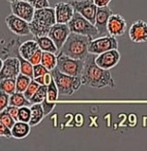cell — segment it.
I'll return each instance as SVG.
<instances>
[{"label":"cell","mask_w":147,"mask_h":151,"mask_svg":"<svg viewBox=\"0 0 147 151\" xmlns=\"http://www.w3.org/2000/svg\"><path fill=\"white\" fill-rule=\"evenodd\" d=\"M31 108L28 106H23L19 109V121L29 123L31 120Z\"/></svg>","instance_id":"obj_30"},{"label":"cell","mask_w":147,"mask_h":151,"mask_svg":"<svg viewBox=\"0 0 147 151\" xmlns=\"http://www.w3.org/2000/svg\"><path fill=\"white\" fill-rule=\"evenodd\" d=\"M47 85H40L38 90L36 91V93L32 96V98L30 99V102L33 104H42V102L45 100L47 97Z\"/></svg>","instance_id":"obj_28"},{"label":"cell","mask_w":147,"mask_h":151,"mask_svg":"<svg viewBox=\"0 0 147 151\" xmlns=\"http://www.w3.org/2000/svg\"><path fill=\"white\" fill-rule=\"evenodd\" d=\"M55 16L56 22L58 23H68L73 19L75 9L69 2H58L55 4Z\"/></svg>","instance_id":"obj_16"},{"label":"cell","mask_w":147,"mask_h":151,"mask_svg":"<svg viewBox=\"0 0 147 151\" xmlns=\"http://www.w3.org/2000/svg\"><path fill=\"white\" fill-rule=\"evenodd\" d=\"M97 7H107L111 2V0H93Z\"/></svg>","instance_id":"obj_40"},{"label":"cell","mask_w":147,"mask_h":151,"mask_svg":"<svg viewBox=\"0 0 147 151\" xmlns=\"http://www.w3.org/2000/svg\"><path fill=\"white\" fill-rule=\"evenodd\" d=\"M33 78H31L30 77L26 75H23L20 73L18 77L16 78V91L18 92H24L27 87H28V85L30 84V82Z\"/></svg>","instance_id":"obj_27"},{"label":"cell","mask_w":147,"mask_h":151,"mask_svg":"<svg viewBox=\"0 0 147 151\" xmlns=\"http://www.w3.org/2000/svg\"><path fill=\"white\" fill-rule=\"evenodd\" d=\"M40 83H38L35 80L31 81V82H30V84L28 85V87H27L26 90L23 92V94L25 95V97L28 99V100H30V99L32 98V96L36 93V91L38 90V88L40 87Z\"/></svg>","instance_id":"obj_32"},{"label":"cell","mask_w":147,"mask_h":151,"mask_svg":"<svg viewBox=\"0 0 147 151\" xmlns=\"http://www.w3.org/2000/svg\"><path fill=\"white\" fill-rule=\"evenodd\" d=\"M35 41L38 43V46L43 51H49L52 53H58L59 50L57 49L55 44L52 41V39L47 35L43 37H35Z\"/></svg>","instance_id":"obj_19"},{"label":"cell","mask_w":147,"mask_h":151,"mask_svg":"<svg viewBox=\"0 0 147 151\" xmlns=\"http://www.w3.org/2000/svg\"><path fill=\"white\" fill-rule=\"evenodd\" d=\"M51 75L59 90V95L62 96H70L74 94L77 90L80 89L82 82H81L80 77H74L67 74H64L62 72L55 68L52 71H50Z\"/></svg>","instance_id":"obj_3"},{"label":"cell","mask_w":147,"mask_h":151,"mask_svg":"<svg viewBox=\"0 0 147 151\" xmlns=\"http://www.w3.org/2000/svg\"><path fill=\"white\" fill-rule=\"evenodd\" d=\"M1 91H4L9 95L16 92V78H3L0 81Z\"/></svg>","instance_id":"obj_26"},{"label":"cell","mask_w":147,"mask_h":151,"mask_svg":"<svg viewBox=\"0 0 147 151\" xmlns=\"http://www.w3.org/2000/svg\"><path fill=\"white\" fill-rule=\"evenodd\" d=\"M47 73H50V71L45 67L42 63L34 65V78L40 77V76H44Z\"/></svg>","instance_id":"obj_33"},{"label":"cell","mask_w":147,"mask_h":151,"mask_svg":"<svg viewBox=\"0 0 147 151\" xmlns=\"http://www.w3.org/2000/svg\"><path fill=\"white\" fill-rule=\"evenodd\" d=\"M0 122L4 123L5 125H7L9 128H13V126L15 125V123L16 122V119L10 114V113L4 109V111H0Z\"/></svg>","instance_id":"obj_31"},{"label":"cell","mask_w":147,"mask_h":151,"mask_svg":"<svg viewBox=\"0 0 147 151\" xmlns=\"http://www.w3.org/2000/svg\"><path fill=\"white\" fill-rule=\"evenodd\" d=\"M28 2L35 8V10L50 7L49 0H28Z\"/></svg>","instance_id":"obj_36"},{"label":"cell","mask_w":147,"mask_h":151,"mask_svg":"<svg viewBox=\"0 0 147 151\" xmlns=\"http://www.w3.org/2000/svg\"><path fill=\"white\" fill-rule=\"evenodd\" d=\"M5 23L10 31H12L14 34L18 36H25L31 33L30 32L29 22L20 19L18 16L14 15V14L6 17Z\"/></svg>","instance_id":"obj_8"},{"label":"cell","mask_w":147,"mask_h":151,"mask_svg":"<svg viewBox=\"0 0 147 151\" xmlns=\"http://www.w3.org/2000/svg\"><path fill=\"white\" fill-rule=\"evenodd\" d=\"M59 95V90L55 83V81L52 78V81H50V83L47 85V98L49 99L50 102H55L57 100V97Z\"/></svg>","instance_id":"obj_29"},{"label":"cell","mask_w":147,"mask_h":151,"mask_svg":"<svg viewBox=\"0 0 147 151\" xmlns=\"http://www.w3.org/2000/svg\"><path fill=\"white\" fill-rule=\"evenodd\" d=\"M0 135L2 137H5V138H12L13 137V133H12V129L9 128L8 126L5 125L4 123L0 122Z\"/></svg>","instance_id":"obj_38"},{"label":"cell","mask_w":147,"mask_h":151,"mask_svg":"<svg viewBox=\"0 0 147 151\" xmlns=\"http://www.w3.org/2000/svg\"><path fill=\"white\" fill-rule=\"evenodd\" d=\"M18 57L20 62V73L34 78V65L29 60L23 58L19 53H18Z\"/></svg>","instance_id":"obj_25"},{"label":"cell","mask_w":147,"mask_h":151,"mask_svg":"<svg viewBox=\"0 0 147 151\" xmlns=\"http://www.w3.org/2000/svg\"><path fill=\"white\" fill-rule=\"evenodd\" d=\"M38 49H39L38 43H37L35 40L34 41L29 40V41H26V42L20 45L19 49V53L23 58H25V59L28 60L29 58L31 57L32 54Z\"/></svg>","instance_id":"obj_20"},{"label":"cell","mask_w":147,"mask_h":151,"mask_svg":"<svg viewBox=\"0 0 147 151\" xmlns=\"http://www.w3.org/2000/svg\"><path fill=\"white\" fill-rule=\"evenodd\" d=\"M42 56H43V50L39 47V49L32 54L31 57H30L28 60L33 65H37V64H40L42 62Z\"/></svg>","instance_id":"obj_37"},{"label":"cell","mask_w":147,"mask_h":151,"mask_svg":"<svg viewBox=\"0 0 147 151\" xmlns=\"http://www.w3.org/2000/svg\"><path fill=\"white\" fill-rule=\"evenodd\" d=\"M42 63L44 66L47 67L49 71H52L57 67V55L56 53L49 52V51H43Z\"/></svg>","instance_id":"obj_24"},{"label":"cell","mask_w":147,"mask_h":151,"mask_svg":"<svg viewBox=\"0 0 147 151\" xmlns=\"http://www.w3.org/2000/svg\"><path fill=\"white\" fill-rule=\"evenodd\" d=\"M31 120H30L29 124L31 126H35L42 121L43 118L45 117V112H44L42 104H33L31 107Z\"/></svg>","instance_id":"obj_22"},{"label":"cell","mask_w":147,"mask_h":151,"mask_svg":"<svg viewBox=\"0 0 147 151\" xmlns=\"http://www.w3.org/2000/svg\"><path fill=\"white\" fill-rule=\"evenodd\" d=\"M19 107H16V106H12V105H9L6 108V111L16 119V121H19Z\"/></svg>","instance_id":"obj_39"},{"label":"cell","mask_w":147,"mask_h":151,"mask_svg":"<svg viewBox=\"0 0 147 151\" xmlns=\"http://www.w3.org/2000/svg\"><path fill=\"white\" fill-rule=\"evenodd\" d=\"M34 80H35L38 83H40L41 85H44L46 84V81H45V75L44 76H40V77H37V78H34Z\"/></svg>","instance_id":"obj_41"},{"label":"cell","mask_w":147,"mask_h":151,"mask_svg":"<svg viewBox=\"0 0 147 151\" xmlns=\"http://www.w3.org/2000/svg\"><path fill=\"white\" fill-rule=\"evenodd\" d=\"M29 27H30V32H31V34L34 37L47 36L50 30V27L43 24V23L39 22L36 19H33L32 22H29Z\"/></svg>","instance_id":"obj_21"},{"label":"cell","mask_w":147,"mask_h":151,"mask_svg":"<svg viewBox=\"0 0 147 151\" xmlns=\"http://www.w3.org/2000/svg\"><path fill=\"white\" fill-rule=\"evenodd\" d=\"M20 74V62L19 57H9L4 61L1 60L0 80L16 78Z\"/></svg>","instance_id":"obj_10"},{"label":"cell","mask_w":147,"mask_h":151,"mask_svg":"<svg viewBox=\"0 0 147 151\" xmlns=\"http://www.w3.org/2000/svg\"><path fill=\"white\" fill-rule=\"evenodd\" d=\"M85 64V59H76L70 57L62 52L57 55V69L64 74L74 76V77H80L83 72Z\"/></svg>","instance_id":"obj_5"},{"label":"cell","mask_w":147,"mask_h":151,"mask_svg":"<svg viewBox=\"0 0 147 151\" xmlns=\"http://www.w3.org/2000/svg\"><path fill=\"white\" fill-rule=\"evenodd\" d=\"M92 40L91 37L71 32L59 51L76 59H85L89 54L88 49Z\"/></svg>","instance_id":"obj_2"},{"label":"cell","mask_w":147,"mask_h":151,"mask_svg":"<svg viewBox=\"0 0 147 151\" xmlns=\"http://www.w3.org/2000/svg\"><path fill=\"white\" fill-rule=\"evenodd\" d=\"M30 128L31 125L27 122H22V121H16L15 125L12 128V133H13V138L15 139H24L30 133Z\"/></svg>","instance_id":"obj_18"},{"label":"cell","mask_w":147,"mask_h":151,"mask_svg":"<svg viewBox=\"0 0 147 151\" xmlns=\"http://www.w3.org/2000/svg\"><path fill=\"white\" fill-rule=\"evenodd\" d=\"M10 105L12 106H16V107H23V106H28V107H31L32 103L28 100L25 95L22 93V92H15L14 94L10 95Z\"/></svg>","instance_id":"obj_23"},{"label":"cell","mask_w":147,"mask_h":151,"mask_svg":"<svg viewBox=\"0 0 147 151\" xmlns=\"http://www.w3.org/2000/svg\"><path fill=\"white\" fill-rule=\"evenodd\" d=\"M71 33L70 27L68 23H58L56 22L50 27L49 36L52 39L58 50H61L63 45L66 42Z\"/></svg>","instance_id":"obj_9"},{"label":"cell","mask_w":147,"mask_h":151,"mask_svg":"<svg viewBox=\"0 0 147 151\" xmlns=\"http://www.w3.org/2000/svg\"><path fill=\"white\" fill-rule=\"evenodd\" d=\"M127 30V22L122 16L117 14H112L109 17L108 22V35L113 37H120L124 35Z\"/></svg>","instance_id":"obj_15"},{"label":"cell","mask_w":147,"mask_h":151,"mask_svg":"<svg viewBox=\"0 0 147 151\" xmlns=\"http://www.w3.org/2000/svg\"><path fill=\"white\" fill-rule=\"evenodd\" d=\"M11 11L14 15L30 22L34 19L35 8L26 0H19L11 3Z\"/></svg>","instance_id":"obj_11"},{"label":"cell","mask_w":147,"mask_h":151,"mask_svg":"<svg viewBox=\"0 0 147 151\" xmlns=\"http://www.w3.org/2000/svg\"><path fill=\"white\" fill-rule=\"evenodd\" d=\"M42 106H43L44 112H45V115H47L53 111L54 108H55V102H50L49 101V99L46 97L45 100L42 102Z\"/></svg>","instance_id":"obj_35"},{"label":"cell","mask_w":147,"mask_h":151,"mask_svg":"<svg viewBox=\"0 0 147 151\" xmlns=\"http://www.w3.org/2000/svg\"><path fill=\"white\" fill-rule=\"evenodd\" d=\"M69 3L74 7L75 11L80 13L90 22L95 24L98 7L93 0H70Z\"/></svg>","instance_id":"obj_7"},{"label":"cell","mask_w":147,"mask_h":151,"mask_svg":"<svg viewBox=\"0 0 147 151\" xmlns=\"http://www.w3.org/2000/svg\"><path fill=\"white\" fill-rule=\"evenodd\" d=\"M111 9L108 6L107 7H98L97 9V15H96V22L95 26L98 29L99 37H104L108 35V22L109 19V17L112 15Z\"/></svg>","instance_id":"obj_13"},{"label":"cell","mask_w":147,"mask_h":151,"mask_svg":"<svg viewBox=\"0 0 147 151\" xmlns=\"http://www.w3.org/2000/svg\"><path fill=\"white\" fill-rule=\"evenodd\" d=\"M96 56V54L89 53L85 58L83 72L80 76L81 82L83 85H89L94 88H103L105 86L113 88L115 82L110 71L98 66L95 61Z\"/></svg>","instance_id":"obj_1"},{"label":"cell","mask_w":147,"mask_h":151,"mask_svg":"<svg viewBox=\"0 0 147 151\" xmlns=\"http://www.w3.org/2000/svg\"><path fill=\"white\" fill-rule=\"evenodd\" d=\"M68 25L70 27L71 32L91 37L92 39H96L99 37L98 29L95 24L77 12H75L73 19L68 22Z\"/></svg>","instance_id":"obj_4"},{"label":"cell","mask_w":147,"mask_h":151,"mask_svg":"<svg viewBox=\"0 0 147 151\" xmlns=\"http://www.w3.org/2000/svg\"><path fill=\"white\" fill-rule=\"evenodd\" d=\"M121 55L118 50H110L105 51L96 56V63L98 66H100L103 69L110 70L111 68L115 67L120 60Z\"/></svg>","instance_id":"obj_12"},{"label":"cell","mask_w":147,"mask_h":151,"mask_svg":"<svg viewBox=\"0 0 147 151\" xmlns=\"http://www.w3.org/2000/svg\"><path fill=\"white\" fill-rule=\"evenodd\" d=\"M26 1H28V0H26Z\"/></svg>","instance_id":"obj_43"},{"label":"cell","mask_w":147,"mask_h":151,"mask_svg":"<svg viewBox=\"0 0 147 151\" xmlns=\"http://www.w3.org/2000/svg\"><path fill=\"white\" fill-rule=\"evenodd\" d=\"M33 19H36L43 24L51 27L56 23L55 9L51 8V7H47V8L35 10Z\"/></svg>","instance_id":"obj_17"},{"label":"cell","mask_w":147,"mask_h":151,"mask_svg":"<svg viewBox=\"0 0 147 151\" xmlns=\"http://www.w3.org/2000/svg\"><path fill=\"white\" fill-rule=\"evenodd\" d=\"M118 42L116 38L113 36L108 35L104 37H98L96 39H93L89 45V53L99 55L105 51L110 50H117Z\"/></svg>","instance_id":"obj_6"},{"label":"cell","mask_w":147,"mask_h":151,"mask_svg":"<svg viewBox=\"0 0 147 151\" xmlns=\"http://www.w3.org/2000/svg\"><path fill=\"white\" fill-rule=\"evenodd\" d=\"M7 1H9L10 3H13V2H16V1H19V0H7Z\"/></svg>","instance_id":"obj_42"},{"label":"cell","mask_w":147,"mask_h":151,"mask_svg":"<svg viewBox=\"0 0 147 151\" xmlns=\"http://www.w3.org/2000/svg\"><path fill=\"white\" fill-rule=\"evenodd\" d=\"M10 105V95L4 91H1L0 94V111H4Z\"/></svg>","instance_id":"obj_34"},{"label":"cell","mask_w":147,"mask_h":151,"mask_svg":"<svg viewBox=\"0 0 147 151\" xmlns=\"http://www.w3.org/2000/svg\"><path fill=\"white\" fill-rule=\"evenodd\" d=\"M129 37L136 44L145 43L147 41V22L142 19L133 22L129 29Z\"/></svg>","instance_id":"obj_14"}]
</instances>
